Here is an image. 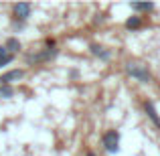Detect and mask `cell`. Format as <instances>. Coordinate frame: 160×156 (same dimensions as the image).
I'll return each instance as SVG.
<instances>
[{"instance_id":"4fadbf2b","label":"cell","mask_w":160,"mask_h":156,"mask_svg":"<svg viewBox=\"0 0 160 156\" xmlns=\"http://www.w3.org/2000/svg\"><path fill=\"white\" fill-rule=\"evenodd\" d=\"M45 49H57V41L53 37H47L45 39Z\"/></svg>"},{"instance_id":"5bb4252c","label":"cell","mask_w":160,"mask_h":156,"mask_svg":"<svg viewBox=\"0 0 160 156\" xmlns=\"http://www.w3.org/2000/svg\"><path fill=\"white\" fill-rule=\"evenodd\" d=\"M6 55H8L6 47H4V45H0V59H2V57H6Z\"/></svg>"},{"instance_id":"9a60e30c","label":"cell","mask_w":160,"mask_h":156,"mask_svg":"<svg viewBox=\"0 0 160 156\" xmlns=\"http://www.w3.org/2000/svg\"><path fill=\"white\" fill-rule=\"evenodd\" d=\"M87 156H95V152H91V150H89V152H87Z\"/></svg>"},{"instance_id":"ba28073f","label":"cell","mask_w":160,"mask_h":156,"mask_svg":"<svg viewBox=\"0 0 160 156\" xmlns=\"http://www.w3.org/2000/svg\"><path fill=\"white\" fill-rule=\"evenodd\" d=\"M130 8L142 14V12H152L156 8V4L154 2H130Z\"/></svg>"},{"instance_id":"8fae6325","label":"cell","mask_w":160,"mask_h":156,"mask_svg":"<svg viewBox=\"0 0 160 156\" xmlns=\"http://www.w3.org/2000/svg\"><path fill=\"white\" fill-rule=\"evenodd\" d=\"M0 98H2V99L14 98V87H12V85H0Z\"/></svg>"},{"instance_id":"8992f818","label":"cell","mask_w":160,"mask_h":156,"mask_svg":"<svg viewBox=\"0 0 160 156\" xmlns=\"http://www.w3.org/2000/svg\"><path fill=\"white\" fill-rule=\"evenodd\" d=\"M89 53L93 55V57H98L99 61H109V59H112V51H109L108 47H103V45H98V43L89 45Z\"/></svg>"},{"instance_id":"9c48e42d","label":"cell","mask_w":160,"mask_h":156,"mask_svg":"<svg viewBox=\"0 0 160 156\" xmlns=\"http://www.w3.org/2000/svg\"><path fill=\"white\" fill-rule=\"evenodd\" d=\"M4 47H6V51L10 55H14V53H18L20 49H22V45H20V41L16 39V37H8L6 43H4Z\"/></svg>"},{"instance_id":"30bf717a","label":"cell","mask_w":160,"mask_h":156,"mask_svg":"<svg viewBox=\"0 0 160 156\" xmlns=\"http://www.w3.org/2000/svg\"><path fill=\"white\" fill-rule=\"evenodd\" d=\"M144 24V20H142V16H130L128 20L124 23V27L128 28V31H138V28Z\"/></svg>"},{"instance_id":"6da1fadb","label":"cell","mask_w":160,"mask_h":156,"mask_svg":"<svg viewBox=\"0 0 160 156\" xmlns=\"http://www.w3.org/2000/svg\"><path fill=\"white\" fill-rule=\"evenodd\" d=\"M126 73H128L130 77H134L136 81H140V83H150L152 81V73H150V69L144 65V63L128 61L126 63Z\"/></svg>"},{"instance_id":"7c38bea8","label":"cell","mask_w":160,"mask_h":156,"mask_svg":"<svg viewBox=\"0 0 160 156\" xmlns=\"http://www.w3.org/2000/svg\"><path fill=\"white\" fill-rule=\"evenodd\" d=\"M12 61H14V55H10V53H8L6 57H2V59H0V69H2V67H6V65H10Z\"/></svg>"},{"instance_id":"7a4b0ae2","label":"cell","mask_w":160,"mask_h":156,"mask_svg":"<svg viewBox=\"0 0 160 156\" xmlns=\"http://www.w3.org/2000/svg\"><path fill=\"white\" fill-rule=\"evenodd\" d=\"M31 14H32V4L31 2H16L14 6H12V18H14V24H24Z\"/></svg>"},{"instance_id":"52a82bcc","label":"cell","mask_w":160,"mask_h":156,"mask_svg":"<svg viewBox=\"0 0 160 156\" xmlns=\"http://www.w3.org/2000/svg\"><path fill=\"white\" fill-rule=\"evenodd\" d=\"M144 112L148 113V118L152 120V124H156V128L160 130V116H158L156 108H154V103L150 102V99H146V102H144Z\"/></svg>"},{"instance_id":"3957f363","label":"cell","mask_w":160,"mask_h":156,"mask_svg":"<svg viewBox=\"0 0 160 156\" xmlns=\"http://www.w3.org/2000/svg\"><path fill=\"white\" fill-rule=\"evenodd\" d=\"M102 144L108 154H118L120 152V132L118 130H108L102 136Z\"/></svg>"},{"instance_id":"5b68a950","label":"cell","mask_w":160,"mask_h":156,"mask_svg":"<svg viewBox=\"0 0 160 156\" xmlns=\"http://www.w3.org/2000/svg\"><path fill=\"white\" fill-rule=\"evenodd\" d=\"M22 77H24L22 69H8L6 73L0 75V85H12L14 81H20Z\"/></svg>"},{"instance_id":"277c9868","label":"cell","mask_w":160,"mask_h":156,"mask_svg":"<svg viewBox=\"0 0 160 156\" xmlns=\"http://www.w3.org/2000/svg\"><path fill=\"white\" fill-rule=\"evenodd\" d=\"M59 55V49H45L41 53H35V55H28L27 57V63H45V61H51Z\"/></svg>"}]
</instances>
